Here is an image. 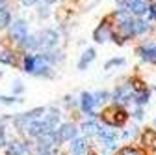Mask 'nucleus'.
Returning <instances> with one entry per match:
<instances>
[{"mask_svg":"<svg viewBox=\"0 0 156 155\" xmlns=\"http://www.w3.org/2000/svg\"><path fill=\"white\" fill-rule=\"evenodd\" d=\"M119 155H141V151H138L136 148H125V149H121Z\"/></svg>","mask_w":156,"mask_h":155,"instance_id":"30","label":"nucleus"},{"mask_svg":"<svg viewBox=\"0 0 156 155\" xmlns=\"http://www.w3.org/2000/svg\"><path fill=\"white\" fill-rule=\"evenodd\" d=\"M11 21H13V17H11V11L9 9L0 11V28H9Z\"/></svg>","mask_w":156,"mask_h":155,"instance_id":"23","label":"nucleus"},{"mask_svg":"<svg viewBox=\"0 0 156 155\" xmlns=\"http://www.w3.org/2000/svg\"><path fill=\"white\" fill-rule=\"evenodd\" d=\"M121 66H125V58H110V60L104 64V69L110 71L113 67H121Z\"/></svg>","mask_w":156,"mask_h":155,"instance_id":"24","label":"nucleus"},{"mask_svg":"<svg viewBox=\"0 0 156 155\" xmlns=\"http://www.w3.org/2000/svg\"><path fill=\"white\" fill-rule=\"evenodd\" d=\"M28 23L24 21V19H13L11 25H9V40L15 41L17 45H21L26 37H28Z\"/></svg>","mask_w":156,"mask_h":155,"instance_id":"4","label":"nucleus"},{"mask_svg":"<svg viewBox=\"0 0 156 155\" xmlns=\"http://www.w3.org/2000/svg\"><path fill=\"white\" fill-rule=\"evenodd\" d=\"M149 97H151V92H149V88H145V90H140V92H134V103L138 105V107H143V105H147V103H149Z\"/></svg>","mask_w":156,"mask_h":155,"instance_id":"20","label":"nucleus"},{"mask_svg":"<svg viewBox=\"0 0 156 155\" xmlns=\"http://www.w3.org/2000/svg\"><path fill=\"white\" fill-rule=\"evenodd\" d=\"M56 144H60L56 131L47 133V134H43V137L37 138V149H39V153H43V151H52V148H54Z\"/></svg>","mask_w":156,"mask_h":155,"instance_id":"10","label":"nucleus"},{"mask_svg":"<svg viewBox=\"0 0 156 155\" xmlns=\"http://www.w3.org/2000/svg\"><path fill=\"white\" fill-rule=\"evenodd\" d=\"M112 99H113V103L117 107H125L128 103H134V86H132V81L115 86V90L112 93Z\"/></svg>","mask_w":156,"mask_h":155,"instance_id":"3","label":"nucleus"},{"mask_svg":"<svg viewBox=\"0 0 156 155\" xmlns=\"http://www.w3.org/2000/svg\"><path fill=\"white\" fill-rule=\"evenodd\" d=\"M86 149H87V142H86V138H82V137H76V138L71 142V153H73V155H84Z\"/></svg>","mask_w":156,"mask_h":155,"instance_id":"17","label":"nucleus"},{"mask_svg":"<svg viewBox=\"0 0 156 155\" xmlns=\"http://www.w3.org/2000/svg\"><path fill=\"white\" fill-rule=\"evenodd\" d=\"M8 9V0H0V11Z\"/></svg>","mask_w":156,"mask_h":155,"instance_id":"35","label":"nucleus"},{"mask_svg":"<svg viewBox=\"0 0 156 155\" xmlns=\"http://www.w3.org/2000/svg\"><path fill=\"white\" fill-rule=\"evenodd\" d=\"M95 56H97V52H95V49L93 47H87L84 52H82V56H80V60H78V69L80 71H84V69H87V66L95 60Z\"/></svg>","mask_w":156,"mask_h":155,"instance_id":"13","label":"nucleus"},{"mask_svg":"<svg viewBox=\"0 0 156 155\" xmlns=\"http://www.w3.org/2000/svg\"><path fill=\"white\" fill-rule=\"evenodd\" d=\"M99 140H101V144H110V142H117V138H119V133H117L113 127H101L99 129Z\"/></svg>","mask_w":156,"mask_h":155,"instance_id":"12","label":"nucleus"},{"mask_svg":"<svg viewBox=\"0 0 156 155\" xmlns=\"http://www.w3.org/2000/svg\"><path fill=\"white\" fill-rule=\"evenodd\" d=\"M154 125H156V120H154Z\"/></svg>","mask_w":156,"mask_h":155,"instance_id":"38","label":"nucleus"},{"mask_svg":"<svg viewBox=\"0 0 156 155\" xmlns=\"http://www.w3.org/2000/svg\"><path fill=\"white\" fill-rule=\"evenodd\" d=\"M39 155H56L54 151H43V153H39Z\"/></svg>","mask_w":156,"mask_h":155,"instance_id":"37","label":"nucleus"},{"mask_svg":"<svg viewBox=\"0 0 156 155\" xmlns=\"http://www.w3.org/2000/svg\"><path fill=\"white\" fill-rule=\"evenodd\" d=\"M99 129H101V125H99V122H97L95 118H91V120L82 123V133L86 134V137H97V134H99Z\"/></svg>","mask_w":156,"mask_h":155,"instance_id":"16","label":"nucleus"},{"mask_svg":"<svg viewBox=\"0 0 156 155\" xmlns=\"http://www.w3.org/2000/svg\"><path fill=\"white\" fill-rule=\"evenodd\" d=\"M6 146V129L2 125V122H0V148Z\"/></svg>","mask_w":156,"mask_h":155,"instance_id":"32","label":"nucleus"},{"mask_svg":"<svg viewBox=\"0 0 156 155\" xmlns=\"http://www.w3.org/2000/svg\"><path fill=\"white\" fill-rule=\"evenodd\" d=\"M39 54H41V56L45 58V60H47V62H48V64H50L52 67H54L56 64L63 62V58H65L62 51H56V49H54V51H41Z\"/></svg>","mask_w":156,"mask_h":155,"instance_id":"14","label":"nucleus"},{"mask_svg":"<svg viewBox=\"0 0 156 155\" xmlns=\"http://www.w3.org/2000/svg\"><path fill=\"white\" fill-rule=\"evenodd\" d=\"M48 15H50V8L45 6V4H39V8H37V17H39V19H47Z\"/></svg>","mask_w":156,"mask_h":155,"instance_id":"27","label":"nucleus"},{"mask_svg":"<svg viewBox=\"0 0 156 155\" xmlns=\"http://www.w3.org/2000/svg\"><path fill=\"white\" fill-rule=\"evenodd\" d=\"M151 32H152V25L147 21L145 17L136 19V37H143V36H147Z\"/></svg>","mask_w":156,"mask_h":155,"instance_id":"15","label":"nucleus"},{"mask_svg":"<svg viewBox=\"0 0 156 155\" xmlns=\"http://www.w3.org/2000/svg\"><path fill=\"white\" fill-rule=\"evenodd\" d=\"M136 133H138V127H130V129L123 131V134H121V137H123L125 140H128V138H134V137H136Z\"/></svg>","mask_w":156,"mask_h":155,"instance_id":"29","label":"nucleus"},{"mask_svg":"<svg viewBox=\"0 0 156 155\" xmlns=\"http://www.w3.org/2000/svg\"><path fill=\"white\" fill-rule=\"evenodd\" d=\"M23 71L34 75V71H35V54L34 52H26L23 56Z\"/></svg>","mask_w":156,"mask_h":155,"instance_id":"18","label":"nucleus"},{"mask_svg":"<svg viewBox=\"0 0 156 155\" xmlns=\"http://www.w3.org/2000/svg\"><path fill=\"white\" fill-rule=\"evenodd\" d=\"M23 99L21 97H8V95H0V103H4V105H15V103H21Z\"/></svg>","mask_w":156,"mask_h":155,"instance_id":"28","label":"nucleus"},{"mask_svg":"<svg viewBox=\"0 0 156 155\" xmlns=\"http://www.w3.org/2000/svg\"><path fill=\"white\" fill-rule=\"evenodd\" d=\"M35 36H37V49H41V51H54L58 43H60V34L54 28L39 30Z\"/></svg>","mask_w":156,"mask_h":155,"instance_id":"2","label":"nucleus"},{"mask_svg":"<svg viewBox=\"0 0 156 155\" xmlns=\"http://www.w3.org/2000/svg\"><path fill=\"white\" fill-rule=\"evenodd\" d=\"M11 90H13V93H23L24 86H23V82H21V81H15V82H13V86H11Z\"/></svg>","mask_w":156,"mask_h":155,"instance_id":"31","label":"nucleus"},{"mask_svg":"<svg viewBox=\"0 0 156 155\" xmlns=\"http://www.w3.org/2000/svg\"><path fill=\"white\" fill-rule=\"evenodd\" d=\"M101 118H102V122H104L108 127H113V129H115V127H123V125L126 123L128 114H126V110H125L123 107L113 105V107H110V108L102 110Z\"/></svg>","mask_w":156,"mask_h":155,"instance_id":"1","label":"nucleus"},{"mask_svg":"<svg viewBox=\"0 0 156 155\" xmlns=\"http://www.w3.org/2000/svg\"><path fill=\"white\" fill-rule=\"evenodd\" d=\"M39 0H21V4L24 6V8H28V6H34V4H37Z\"/></svg>","mask_w":156,"mask_h":155,"instance_id":"34","label":"nucleus"},{"mask_svg":"<svg viewBox=\"0 0 156 155\" xmlns=\"http://www.w3.org/2000/svg\"><path fill=\"white\" fill-rule=\"evenodd\" d=\"M56 134H58V140L62 142H73L76 137H78V129L74 123H63L60 129H56Z\"/></svg>","mask_w":156,"mask_h":155,"instance_id":"9","label":"nucleus"},{"mask_svg":"<svg viewBox=\"0 0 156 155\" xmlns=\"http://www.w3.org/2000/svg\"><path fill=\"white\" fill-rule=\"evenodd\" d=\"M93 95H95V101H97V105H104L108 99H112L110 92H106V90H102V92H95Z\"/></svg>","mask_w":156,"mask_h":155,"instance_id":"25","label":"nucleus"},{"mask_svg":"<svg viewBox=\"0 0 156 155\" xmlns=\"http://www.w3.org/2000/svg\"><path fill=\"white\" fill-rule=\"evenodd\" d=\"M78 105H80L82 112L86 116H89V118H95L97 112H95V107H97V101H95V95L89 93V92H82L80 99H78Z\"/></svg>","mask_w":156,"mask_h":155,"instance_id":"8","label":"nucleus"},{"mask_svg":"<svg viewBox=\"0 0 156 155\" xmlns=\"http://www.w3.org/2000/svg\"><path fill=\"white\" fill-rule=\"evenodd\" d=\"M112 37H113V28L108 23V19H106V21H102L99 26L93 30V40L97 43H106V41L112 40Z\"/></svg>","mask_w":156,"mask_h":155,"instance_id":"7","label":"nucleus"},{"mask_svg":"<svg viewBox=\"0 0 156 155\" xmlns=\"http://www.w3.org/2000/svg\"><path fill=\"white\" fill-rule=\"evenodd\" d=\"M6 151H8V155H28L30 153V146H28V142L11 140V142L6 144Z\"/></svg>","mask_w":156,"mask_h":155,"instance_id":"11","label":"nucleus"},{"mask_svg":"<svg viewBox=\"0 0 156 155\" xmlns=\"http://www.w3.org/2000/svg\"><path fill=\"white\" fill-rule=\"evenodd\" d=\"M45 112H47V108H41V107H37V108H34L30 112H21V114H17L13 118V123H15V127L19 131H24L28 127V123H32L34 120H39Z\"/></svg>","mask_w":156,"mask_h":155,"instance_id":"5","label":"nucleus"},{"mask_svg":"<svg viewBox=\"0 0 156 155\" xmlns=\"http://www.w3.org/2000/svg\"><path fill=\"white\" fill-rule=\"evenodd\" d=\"M132 116H134L136 120H143V107H138V108L132 112Z\"/></svg>","mask_w":156,"mask_h":155,"instance_id":"33","label":"nucleus"},{"mask_svg":"<svg viewBox=\"0 0 156 155\" xmlns=\"http://www.w3.org/2000/svg\"><path fill=\"white\" fill-rule=\"evenodd\" d=\"M141 142H143L145 148L156 149V131L154 129H145L143 131V137H141Z\"/></svg>","mask_w":156,"mask_h":155,"instance_id":"19","label":"nucleus"},{"mask_svg":"<svg viewBox=\"0 0 156 155\" xmlns=\"http://www.w3.org/2000/svg\"><path fill=\"white\" fill-rule=\"evenodd\" d=\"M19 47H23V49H28V51H35L37 49V36L35 34H30L26 40L19 45Z\"/></svg>","mask_w":156,"mask_h":155,"instance_id":"22","label":"nucleus"},{"mask_svg":"<svg viewBox=\"0 0 156 155\" xmlns=\"http://www.w3.org/2000/svg\"><path fill=\"white\" fill-rule=\"evenodd\" d=\"M0 64L13 66V64H15V54H13V51H8V49L0 51Z\"/></svg>","mask_w":156,"mask_h":155,"instance_id":"21","label":"nucleus"},{"mask_svg":"<svg viewBox=\"0 0 156 155\" xmlns=\"http://www.w3.org/2000/svg\"><path fill=\"white\" fill-rule=\"evenodd\" d=\"M145 19L149 23H156V0H152V2L149 4V11H147Z\"/></svg>","mask_w":156,"mask_h":155,"instance_id":"26","label":"nucleus"},{"mask_svg":"<svg viewBox=\"0 0 156 155\" xmlns=\"http://www.w3.org/2000/svg\"><path fill=\"white\" fill-rule=\"evenodd\" d=\"M56 2V0H41V4H45V6H52Z\"/></svg>","mask_w":156,"mask_h":155,"instance_id":"36","label":"nucleus"},{"mask_svg":"<svg viewBox=\"0 0 156 155\" xmlns=\"http://www.w3.org/2000/svg\"><path fill=\"white\" fill-rule=\"evenodd\" d=\"M136 54H138L143 62L156 66V43H152V41H143L138 49H136Z\"/></svg>","mask_w":156,"mask_h":155,"instance_id":"6","label":"nucleus"}]
</instances>
